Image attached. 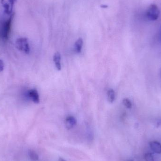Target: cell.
Listing matches in <instances>:
<instances>
[{
    "label": "cell",
    "instance_id": "obj_19",
    "mask_svg": "<svg viewBox=\"0 0 161 161\" xmlns=\"http://www.w3.org/2000/svg\"><path fill=\"white\" fill-rule=\"evenodd\" d=\"M133 161V160H129V161Z\"/></svg>",
    "mask_w": 161,
    "mask_h": 161
},
{
    "label": "cell",
    "instance_id": "obj_4",
    "mask_svg": "<svg viewBox=\"0 0 161 161\" xmlns=\"http://www.w3.org/2000/svg\"><path fill=\"white\" fill-rule=\"evenodd\" d=\"M28 96L29 98L34 103L38 104L40 102V98L38 91L36 89H31L28 92Z\"/></svg>",
    "mask_w": 161,
    "mask_h": 161
},
{
    "label": "cell",
    "instance_id": "obj_7",
    "mask_svg": "<svg viewBox=\"0 0 161 161\" xmlns=\"http://www.w3.org/2000/svg\"><path fill=\"white\" fill-rule=\"evenodd\" d=\"M2 7L4 9V12L7 15H11L12 14L13 10L11 9V6L8 2H7L5 0H1V1Z\"/></svg>",
    "mask_w": 161,
    "mask_h": 161
},
{
    "label": "cell",
    "instance_id": "obj_9",
    "mask_svg": "<svg viewBox=\"0 0 161 161\" xmlns=\"http://www.w3.org/2000/svg\"><path fill=\"white\" fill-rule=\"evenodd\" d=\"M82 45H83V40L82 38H79L77 40L75 43V51L76 53H79L81 52Z\"/></svg>",
    "mask_w": 161,
    "mask_h": 161
},
{
    "label": "cell",
    "instance_id": "obj_15",
    "mask_svg": "<svg viewBox=\"0 0 161 161\" xmlns=\"http://www.w3.org/2000/svg\"><path fill=\"white\" fill-rule=\"evenodd\" d=\"M8 3L11 6V9L13 10L14 5L16 2L17 0H8Z\"/></svg>",
    "mask_w": 161,
    "mask_h": 161
},
{
    "label": "cell",
    "instance_id": "obj_12",
    "mask_svg": "<svg viewBox=\"0 0 161 161\" xmlns=\"http://www.w3.org/2000/svg\"><path fill=\"white\" fill-rule=\"evenodd\" d=\"M87 138L88 141L90 142H92V141L94 139V135H93V132L91 131V130L89 128H88L87 131Z\"/></svg>",
    "mask_w": 161,
    "mask_h": 161
},
{
    "label": "cell",
    "instance_id": "obj_5",
    "mask_svg": "<svg viewBox=\"0 0 161 161\" xmlns=\"http://www.w3.org/2000/svg\"><path fill=\"white\" fill-rule=\"evenodd\" d=\"M77 121L76 118L73 116H69L67 117L65 121V125L67 129L70 130L76 126Z\"/></svg>",
    "mask_w": 161,
    "mask_h": 161
},
{
    "label": "cell",
    "instance_id": "obj_20",
    "mask_svg": "<svg viewBox=\"0 0 161 161\" xmlns=\"http://www.w3.org/2000/svg\"></svg>",
    "mask_w": 161,
    "mask_h": 161
},
{
    "label": "cell",
    "instance_id": "obj_8",
    "mask_svg": "<svg viewBox=\"0 0 161 161\" xmlns=\"http://www.w3.org/2000/svg\"><path fill=\"white\" fill-rule=\"evenodd\" d=\"M61 55L59 52H57L55 53L53 56V61L55 64L56 67L58 70H60L61 69Z\"/></svg>",
    "mask_w": 161,
    "mask_h": 161
},
{
    "label": "cell",
    "instance_id": "obj_6",
    "mask_svg": "<svg viewBox=\"0 0 161 161\" xmlns=\"http://www.w3.org/2000/svg\"><path fill=\"white\" fill-rule=\"evenodd\" d=\"M150 147L154 152L157 153H161V144L159 142L153 141L150 143Z\"/></svg>",
    "mask_w": 161,
    "mask_h": 161
},
{
    "label": "cell",
    "instance_id": "obj_2",
    "mask_svg": "<svg viewBox=\"0 0 161 161\" xmlns=\"http://www.w3.org/2000/svg\"><path fill=\"white\" fill-rule=\"evenodd\" d=\"M160 15V10L156 5L149 6L146 12V17L148 20L154 21L157 20Z\"/></svg>",
    "mask_w": 161,
    "mask_h": 161
},
{
    "label": "cell",
    "instance_id": "obj_3",
    "mask_svg": "<svg viewBox=\"0 0 161 161\" xmlns=\"http://www.w3.org/2000/svg\"><path fill=\"white\" fill-rule=\"evenodd\" d=\"M16 46L18 50L26 54H28L30 52L29 42L27 38L21 37L17 39L16 42Z\"/></svg>",
    "mask_w": 161,
    "mask_h": 161
},
{
    "label": "cell",
    "instance_id": "obj_1",
    "mask_svg": "<svg viewBox=\"0 0 161 161\" xmlns=\"http://www.w3.org/2000/svg\"><path fill=\"white\" fill-rule=\"evenodd\" d=\"M14 17V14L12 13L7 20L0 23V39L3 41H6L9 38Z\"/></svg>",
    "mask_w": 161,
    "mask_h": 161
},
{
    "label": "cell",
    "instance_id": "obj_14",
    "mask_svg": "<svg viewBox=\"0 0 161 161\" xmlns=\"http://www.w3.org/2000/svg\"><path fill=\"white\" fill-rule=\"evenodd\" d=\"M145 159L146 161H155L153 156L150 153H146L145 156Z\"/></svg>",
    "mask_w": 161,
    "mask_h": 161
},
{
    "label": "cell",
    "instance_id": "obj_18",
    "mask_svg": "<svg viewBox=\"0 0 161 161\" xmlns=\"http://www.w3.org/2000/svg\"><path fill=\"white\" fill-rule=\"evenodd\" d=\"M58 161H67L66 160H65V159H63V158H61V157H60L58 159Z\"/></svg>",
    "mask_w": 161,
    "mask_h": 161
},
{
    "label": "cell",
    "instance_id": "obj_11",
    "mask_svg": "<svg viewBox=\"0 0 161 161\" xmlns=\"http://www.w3.org/2000/svg\"><path fill=\"white\" fill-rule=\"evenodd\" d=\"M28 155L31 160L32 161H37L39 159L37 153L33 150H29L28 151Z\"/></svg>",
    "mask_w": 161,
    "mask_h": 161
},
{
    "label": "cell",
    "instance_id": "obj_13",
    "mask_svg": "<svg viewBox=\"0 0 161 161\" xmlns=\"http://www.w3.org/2000/svg\"><path fill=\"white\" fill-rule=\"evenodd\" d=\"M122 102H123V105L127 108L130 109L132 107V103L128 98H124L122 101Z\"/></svg>",
    "mask_w": 161,
    "mask_h": 161
},
{
    "label": "cell",
    "instance_id": "obj_10",
    "mask_svg": "<svg viewBox=\"0 0 161 161\" xmlns=\"http://www.w3.org/2000/svg\"><path fill=\"white\" fill-rule=\"evenodd\" d=\"M107 98L108 101L110 103H113L115 101V93L113 89H109L107 92Z\"/></svg>",
    "mask_w": 161,
    "mask_h": 161
},
{
    "label": "cell",
    "instance_id": "obj_16",
    "mask_svg": "<svg viewBox=\"0 0 161 161\" xmlns=\"http://www.w3.org/2000/svg\"><path fill=\"white\" fill-rule=\"evenodd\" d=\"M5 67V64L3 61L2 60H0V72H2L4 70Z\"/></svg>",
    "mask_w": 161,
    "mask_h": 161
},
{
    "label": "cell",
    "instance_id": "obj_17",
    "mask_svg": "<svg viewBox=\"0 0 161 161\" xmlns=\"http://www.w3.org/2000/svg\"><path fill=\"white\" fill-rule=\"evenodd\" d=\"M156 126L157 127L161 126V118H158L156 121Z\"/></svg>",
    "mask_w": 161,
    "mask_h": 161
}]
</instances>
